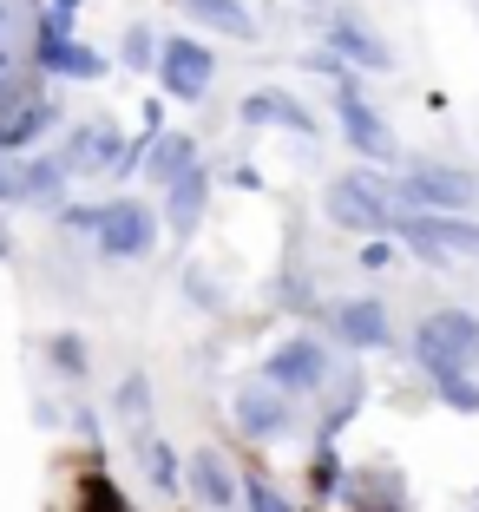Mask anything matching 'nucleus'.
Segmentation results:
<instances>
[{
    "label": "nucleus",
    "instance_id": "f257e3e1",
    "mask_svg": "<svg viewBox=\"0 0 479 512\" xmlns=\"http://www.w3.org/2000/svg\"><path fill=\"white\" fill-rule=\"evenodd\" d=\"M414 362L427 375H466L479 362V316L473 309H434L414 322Z\"/></svg>",
    "mask_w": 479,
    "mask_h": 512
},
{
    "label": "nucleus",
    "instance_id": "f03ea898",
    "mask_svg": "<svg viewBox=\"0 0 479 512\" xmlns=\"http://www.w3.org/2000/svg\"><path fill=\"white\" fill-rule=\"evenodd\" d=\"M407 237V250L427 263V270H447L453 256H479V224L466 217H420V211H394V224Z\"/></svg>",
    "mask_w": 479,
    "mask_h": 512
},
{
    "label": "nucleus",
    "instance_id": "7ed1b4c3",
    "mask_svg": "<svg viewBox=\"0 0 479 512\" xmlns=\"http://www.w3.org/2000/svg\"><path fill=\"white\" fill-rule=\"evenodd\" d=\"M401 197L414 204L420 217H460V211L479 204V184L466 178L460 165H414L401 178Z\"/></svg>",
    "mask_w": 479,
    "mask_h": 512
},
{
    "label": "nucleus",
    "instance_id": "20e7f679",
    "mask_svg": "<svg viewBox=\"0 0 479 512\" xmlns=\"http://www.w3.org/2000/svg\"><path fill=\"white\" fill-rule=\"evenodd\" d=\"M322 204H329V217L342 230H355V237H381V230L394 224L388 197L375 191V178H368V171H342V178L322 191Z\"/></svg>",
    "mask_w": 479,
    "mask_h": 512
},
{
    "label": "nucleus",
    "instance_id": "39448f33",
    "mask_svg": "<svg viewBox=\"0 0 479 512\" xmlns=\"http://www.w3.org/2000/svg\"><path fill=\"white\" fill-rule=\"evenodd\" d=\"M210 79H217L210 46H197L191 33H171V40H158V86H165L178 106H197V99L210 92Z\"/></svg>",
    "mask_w": 479,
    "mask_h": 512
},
{
    "label": "nucleus",
    "instance_id": "423d86ee",
    "mask_svg": "<svg viewBox=\"0 0 479 512\" xmlns=\"http://www.w3.org/2000/svg\"><path fill=\"white\" fill-rule=\"evenodd\" d=\"M92 237H99L105 256L132 263V256H145L151 243H158V217H151V204H138V197H125V204H99V224H92Z\"/></svg>",
    "mask_w": 479,
    "mask_h": 512
},
{
    "label": "nucleus",
    "instance_id": "0eeeda50",
    "mask_svg": "<svg viewBox=\"0 0 479 512\" xmlns=\"http://www.w3.org/2000/svg\"><path fill=\"white\" fill-rule=\"evenodd\" d=\"M335 119H342V138L361 151V158H375V165H388V158H394V132L381 125V112L355 92V79H348V73L335 79Z\"/></svg>",
    "mask_w": 479,
    "mask_h": 512
},
{
    "label": "nucleus",
    "instance_id": "6e6552de",
    "mask_svg": "<svg viewBox=\"0 0 479 512\" xmlns=\"http://www.w3.org/2000/svg\"><path fill=\"white\" fill-rule=\"evenodd\" d=\"M263 381H270L276 394H315L322 381H329V348L315 342V335H289V342L270 355Z\"/></svg>",
    "mask_w": 479,
    "mask_h": 512
},
{
    "label": "nucleus",
    "instance_id": "1a4fd4ad",
    "mask_svg": "<svg viewBox=\"0 0 479 512\" xmlns=\"http://www.w3.org/2000/svg\"><path fill=\"white\" fill-rule=\"evenodd\" d=\"M329 53L342 66H361V73H388V66H394L388 60V40H375V33L361 27L355 14H342V7L329 14Z\"/></svg>",
    "mask_w": 479,
    "mask_h": 512
},
{
    "label": "nucleus",
    "instance_id": "9d476101",
    "mask_svg": "<svg viewBox=\"0 0 479 512\" xmlns=\"http://www.w3.org/2000/svg\"><path fill=\"white\" fill-rule=\"evenodd\" d=\"M237 119H243V125H283V132H302V138H315V119L302 112V99H289L283 86H256V92H243Z\"/></svg>",
    "mask_w": 479,
    "mask_h": 512
},
{
    "label": "nucleus",
    "instance_id": "9b49d317",
    "mask_svg": "<svg viewBox=\"0 0 479 512\" xmlns=\"http://www.w3.org/2000/svg\"><path fill=\"white\" fill-rule=\"evenodd\" d=\"M335 342L355 348V355H368V348H388V309H381L375 296H355L335 309Z\"/></svg>",
    "mask_w": 479,
    "mask_h": 512
},
{
    "label": "nucleus",
    "instance_id": "f8f14e48",
    "mask_svg": "<svg viewBox=\"0 0 479 512\" xmlns=\"http://www.w3.org/2000/svg\"><path fill=\"white\" fill-rule=\"evenodd\" d=\"M53 119H60V112H53V99H20V92L7 86V92H0V151L33 145V138H40Z\"/></svg>",
    "mask_w": 479,
    "mask_h": 512
},
{
    "label": "nucleus",
    "instance_id": "ddd939ff",
    "mask_svg": "<svg viewBox=\"0 0 479 512\" xmlns=\"http://www.w3.org/2000/svg\"><path fill=\"white\" fill-rule=\"evenodd\" d=\"M237 427L250 440H283L289 434V394H276L270 381L263 388H243L237 394Z\"/></svg>",
    "mask_w": 479,
    "mask_h": 512
},
{
    "label": "nucleus",
    "instance_id": "4468645a",
    "mask_svg": "<svg viewBox=\"0 0 479 512\" xmlns=\"http://www.w3.org/2000/svg\"><path fill=\"white\" fill-rule=\"evenodd\" d=\"M204 197H210V171L204 165H184L178 178L165 184V224L178 230V237H191V230L204 224Z\"/></svg>",
    "mask_w": 479,
    "mask_h": 512
},
{
    "label": "nucleus",
    "instance_id": "2eb2a0df",
    "mask_svg": "<svg viewBox=\"0 0 479 512\" xmlns=\"http://www.w3.org/2000/svg\"><path fill=\"white\" fill-rule=\"evenodd\" d=\"M119 158H125L119 132H112V125H86V132L66 145L60 171H73V178H86V171H119Z\"/></svg>",
    "mask_w": 479,
    "mask_h": 512
},
{
    "label": "nucleus",
    "instance_id": "dca6fc26",
    "mask_svg": "<svg viewBox=\"0 0 479 512\" xmlns=\"http://www.w3.org/2000/svg\"><path fill=\"white\" fill-rule=\"evenodd\" d=\"M191 486H197V499H204L210 512H230V506H237V473H230V460L217 447H204L191 460Z\"/></svg>",
    "mask_w": 479,
    "mask_h": 512
},
{
    "label": "nucleus",
    "instance_id": "f3484780",
    "mask_svg": "<svg viewBox=\"0 0 479 512\" xmlns=\"http://www.w3.org/2000/svg\"><path fill=\"white\" fill-rule=\"evenodd\" d=\"M40 66H53V73H66V79H99L105 73V60L92 53V46H79V40H66V33H40Z\"/></svg>",
    "mask_w": 479,
    "mask_h": 512
},
{
    "label": "nucleus",
    "instance_id": "a211bd4d",
    "mask_svg": "<svg viewBox=\"0 0 479 512\" xmlns=\"http://www.w3.org/2000/svg\"><path fill=\"white\" fill-rule=\"evenodd\" d=\"M178 14H197L204 27L230 33V40H256V20H250L243 0H178Z\"/></svg>",
    "mask_w": 479,
    "mask_h": 512
},
{
    "label": "nucleus",
    "instance_id": "6ab92c4d",
    "mask_svg": "<svg viewBox=\"0 0 479 512\" xmlns=\"http://www.w3.org/2000/svg\"><path fill=\"white\" fill-rule=\"evenodd\" d=\"M145 158H151V178H158V184H171L184 165H197V151H191V138H184V132H178V138L158 132V138L145 145Z\"/></svg>",
    "mask_w": 479,
    "mask_h": 512
},
{
    "label": "nucleus",
    "instance_id": "aec40b11",
    "mask_svg": "<svg viewBox=\"0 0 479 512\" xmlns=\"http://www.w3.org/2000/svg\"><path fill=\"white\" fill-rule=\"evenodd\" d=\"M60 178H66V171L53 165V158H33V165L14 171V197H53V191H60Z\"/></svg>",
    "mask_w": 479,
    "mask_h": 512
},
{
    "label": "nucleus",
    "instance_id": "412c9836",
    "mask_svg": "<svg viewBox=\"0 0 479 512\" xmlns=\"http://www.w3.org/2000/svg\"><path fill=\"white\" fill-rule=\"evenodd\" d=\"M427 381H434V394H440L447 407H460V414H479V381H473V375H427Z\"/></svg>",
    "mask_w": 479,
    "mask_h": 512
},
{
    "label": "nucleus",
    "instance_id": "4be33fe9",
    "mask_svg": "<svg viewBox=\"0 0 479 512\" xmlns=\"http://www.w3.org/2000/svg\"><path fill=\"white\" fill-rule=\"evenodd\" d=\"M145 467H151V480H158V493H178V453H171L165 440L145 447Z\"/></svg>",
    "mask_w": 479,
    "mask_h": 512
},
{
    "label": "nucleus",
    "instance_id": "5701e85b",
    "mask_svg": "<svg viewBox=\"0 0 479 512\" xmlns=\"http://www.w3.org/2000/svg\"><path fill=\"white\" fill-rule=\"evenodd\" d=\"M237 493H243V506H250V512H289L283 486H270V480H243Z\"/></svg>",
    "mask_w": 479,
    "mask_h": 512
},
{
    "label": "nucleus",
    "instance_id": "b1692460",
    "mask_svg": "<svg viewBox=\"0 0 479 512\" xmlns=\"http://www.w3.org/2000/svg\"><path fill=\"white\" fill-rule=\"evenodd\" d=\"M79 512H132V506L112 493V480H105V473H92V480H86V506H79Z\"/></svg>",
    "mask_w": 479,
    "mask_h": 512
},
{
    "label": "nucleus",
    "instance_id": "393cba45",
    "mask_svg": "<svg viewBox=\"0 0 479 512\" xmlns=\"http://www.w3.org/2000/svg\"><path fill=\"white\" fill-rule=\"evenodd\" d=\"M151 60H158V40H151L145 27H132L125 33V66H151Z\"/></svg>",
    "mask_w": 479,
    "mask_h": 512
},
{
    "label": "nucleus",
    "instance_id": "a878e982",
    "mask_svg": "<svg viewBox=\"0 0 479 512\" xmlns=\"http://www.w3.org/2000/svg\"><path fill=\"white\" fill-rule=\"evenodd\" d=\"M53 362H60V368H73V375H79V368H86V348H79L73 335H60V342H53Z\"/></svg>",
    "mask_w": 479,
    "mask_h": 512
},
{
    "label": "nucleus",
    "instance_id": "bb28decb",
    "mask_svg": "<svg viewBox=\"0 0 479 512\" xmlns=\"http://www.w3.org/2000/svg\"><path fill=\"white\" fill-rule=\"evenodd\" d=\"M92 224H99V204H79V211H66V230H79V237H92Z\"/></svg>",
    "mask_w": 479,
    "mask_h": 512
},
{
    "label": "nucleus",
    "instance_id": "cd10ccee",
    "mask_svg": "<svg viewBox=\"0 0 479 512\" xmlns=\"http://www.w3.org/2000/svg\"><path fill=\"white\" fill-rule=\"evenodd\" d=\"M119 407H132V414H145V381H125V388H119Z\"/></svg>",
    "mask_w": 479,
    "mask_h": 512
},
{
    "label": "nucleus",
    "instance_id": "c85d7f7f",
    "mask_svg": "<svg viewBox=\"0 0 479 512\" xmlns=\"http://www.w3.org/2000/svg\"><path fill=\"white\" fill-rule=\"evenodd\" d=\"M388 263H394L388 243H368V250H361V270H388Z\"/></svg>",
    "mask_w": 479,
    "mask_h": 512
},
{
    "label": "nucleus",
    "instance_id": "c756f323",
    "mask_svg": "<svg viewBox=\"0 0 479 512\" xmlns=\"http://www.w3.org/2000/svg\"><path fill=\"white\" fill-rule=\"evenodd\" d=\"M14 14H20L14 0H0V46H7V27H14Z\"/></svg>",
    "mask_w": 479,
    "mask_h": 512
},
{
    "label": "nucleus",
    "instance_id": "7c9ffc66",
    "mask_svg": "<svg viewBox=\"0 0 479 512\" xmlns=\"http://www.w3.org/2000/svg\"><path fill=\"white\" fill-rule=\"evenodd\" d=\"M53 14H66V20H73V14H79V0H53Z\"/></svg>",
    "mask_w": 479,
    "mask_h": 512
},
{
    "label": "nucleus",
    "instance_id": "2f4dec72",
    "mask_svg": "<svg viewBox=\"0 0 479 512\" xmlns=\"http://www.w3.org/2000/svg\"><path fill=\"white\" fill-rule=\"evenodd\" d=\"M7 197H14V178H7V171H0V204H7Z\"/></svg>",
    "mask_w": 479,
    "mask_h": 512
}]
</instances>
